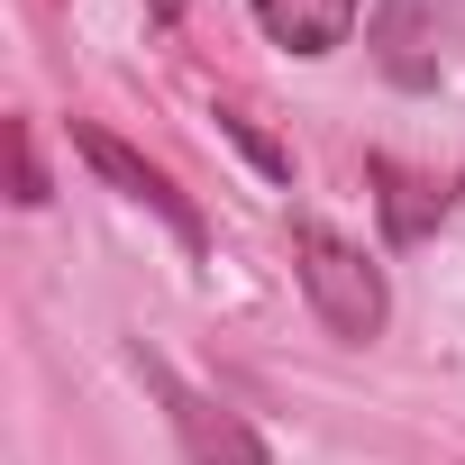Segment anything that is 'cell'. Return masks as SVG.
I'll return each instance as SVG.
<instances>
[{
  "instance_id": "6da1fadb",
  "label": "cell",
  "mask_w": 465,
  "mask_h": 465,
  "mask_svg": "<svg viewBox=\"0 0 465 465\" xmlns=\"http://www.w3.org/2000/svg\"><path fill=\"white\" fill-rule=\"evenodd\" d=\"M292 274H302L320 329L347 338V347H365V338L383 329V311H392V302H383V265H374L365 247H347L329 219H292Z\"/></svg>"
},
{
  "instance_id": "7a4b0ae2",
  "label": "cell",
  "mask_w": 465,
  "mask_h": 465,
  "mask_svg": "<svg viewBox=\"0 0 465 465\" xmlns=\"http://www.w3.org/2000/svg\"><path fill=\"white\" fill-rule=\"evenodd\" d=\"M137 374L155 383V401H164V420H173V438H183V456H192V465H265V438L247 429V411H228L219 392L183 383V374H173V356L137 347Z\"/></svg>"
},
{
  "instance_id": "3957f363",
  "label": "cell",
  "mask_w": 465,
  "mask_h": 465,
  "mask_svg": "<svg viewBox=\"0 0 465 465\" xmlns=\"http://www.w3.org/2000/svg\"><path fill=\"white\" fill-rule=\"evenodd\" d=\"M74 155H83V164H92V173H101V183H110L119 201L155 210V219L173 228V238H183L192 256L210 247V228H201V210H192V201L173 192V173H164V164H146V155H137V146H128L119 128H101V119H74Z\"/></svg>"
},
{
  "instance_id": "277c9868",
  "label": "cell",
  "mask_w": 465,
  "mask_h": 465,
  "mask_svg": "<svg viewBox=\"0 0 465 465\" xmlns=\"http://www.w3.org/2000/svg\"><path fill=\"white\" fill-rule=\"evenodd\" d=\"M356 10L365 0H256V28L292 55H338L356 37Z\"/></svg>"
},
{
  "instance_id": "5b68a950",
  "label": "cell",
  "mask_w": 465,
  "mask_h": 465,
  "mask_svg": "<svg viewBox=\"0 0 465 465\" xmlns=\"http://www.w3.org/2000/svg\"><path fill=\"white\" fill-rule=\"evenodd\" d=\"M365 173H374V201H383V238H392V247H420L429 228L447 219V192H438L429 173H411V164H392V155H365Z\"/></svg>"
},
{
  "instance_id": "8992f818",
  "label": "cell",
  "mask_w": 465,
  "mask_h": 465,
  "mask_svg": "<svg viewBox=\"0 0 465 465\" xmlns=\"http://www.w3.org/2000/svg\"><path fill=\"white\" fill-rule=\"evenodd\" d=\"M10 201H19V210L46 201V164H37V128H28V119H10Z\"/></svg>"
},
{
  "instance_id": "52a82bcc",
  "label": "cell",
  "mask_w": 465,
  "mask_h": 465,
  "mask_svg": "<svg viewBox=\"0 0 465 465\" xmlns=\"http://www.w3.org/2000/svg\"><path fill=\"white\" fill-rule=\"evenodd\" d=\"M219 128H228V137L247 146V164H256V173H274V183H292V155H283V146H274V137H265V128L247 119V110H219Z\"/></svg>"
}]
</instances>
